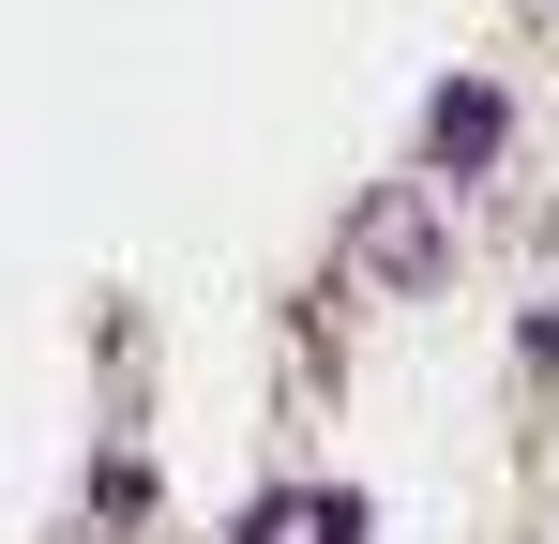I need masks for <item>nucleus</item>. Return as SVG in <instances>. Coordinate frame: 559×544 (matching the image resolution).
I'll list each match as a JSON object with an SVG mask.
<instances>
[{"label": "nucleus", "mask_w": 559, "mask_h": 544, "mask_svg": "<svg viewBox=\"0 0 559 544\" xmlns=\"http://www.w3.org/2000/svg\"><path fill=\"white\" fill-rule=\"evenodd\" d=\"M484 152H499V91H484V76H468V91H439V167H484Z\"/></svg>", "instance_id": "obj_1"}]
</instances>
